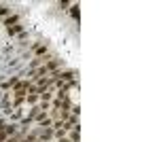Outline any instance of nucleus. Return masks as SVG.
Instances as JSON below:
<instances>
[{
  "label": "nucleus",
  "mask_w": 159,
  "mask_h": 142,
  "mask_svg": "<svg viewBox=\"0 0 159 142\" xmlns=\"http://www.w3.org/2000/svg\"><path fill=\"white\" fill-rule=\"evenodd\" d=\"M19 23V15H9L7 19H4V26L7 28H11V26H17Z\"/></svg>",
  "instance_id": "obj_1"
},
{
  "label": "nucleus",
  "mask_w": 159,
  "mask_h": 142,
  "mask_svg": "<svg viewBox=\"0 0 159 142\" xmlns=\"http://www.w3.org/2000/svg\"><path fill=\"white\" fill-rule=\"evenodd\" d=\"M21 30H24V26H19V23H17V26H11V28H7V32L13 36V34H17V32H21Z\"/></svg>",
  "instance_id": "obj_2"
},
{
  "label": "nucleus",
  "mask_w": 159,
  "mask_h": 142,
  "mask_svg": "<svg viewBox=\"0 0 159 142\" xmlns=\"http://www.w3.org/2000/svg\"><path fill=\"white\" fill-rule=\"evenodd\" d=\"M34 51H36L38 55H45V53H47V47H42V45H34Z\"/></svg>",
  "instance_id": "obj_3"
},
{
  "label": "nucleus",
  "mask_w": 159,
  "mask_h": 142,
  "mask_svg": "<svg viewBox=\"0 0 159 142\" xmlns=\"http://www.w3.org/2000/svg\"><path fill=\"white\" fill-rule=\"evenodd\" d=\"M70 140H72V142H79V127H72V132H70Z\"/></svg>",
  "instance_id": "obj_4"
},
{
  "label": "nucleus",
  "mask_w": 159,
  "mask_h": 142,
  "mask_svg": "<svg viewBox=\"0 0 159 142\" xmlns=\"http://www.w3.org/2000/svg\"><path fill=\"white\" fill-rule=\"evenodd\" d=\"M70 15H72L74 19H79V15H81V13H79V7H77V4H72V7H70Z\"/></svg>",
  "instance_id": "obj_5"
},
{
  "label": "nucleus",
  "mask_w": 159,
  "mask_h": 142,
  "mask_svg": "<svg viewBox=\"0 0 159 142\" xmlns=\"http://www.w3.org/2000/svg\"><path fill=\"white\" fill-rule=\"evenodd\" d=\"M53 136V129H42V140H49Z\"/></svg>",
  "instance_id": "obj_6"
},
{
  "label": "nucleus",
  "mask_w": 159,
  "mask_h": 142,
  "mask_svg": "<svg viewBox=\"0 0 159 142\" xmlns=\"http://www.w3.org/2000/svg\"><path fill=\"white\" fill-rule=\"evenodd\" d=\"M9 11H11V9H9L7 4H0V15H7V17H9Z\"/></svg>",
  "instance_id": "obj_7"
},
{
  "label": "nucleus",
  "mask_w": 159,
  "mask_h": 142,
  "mask_svg": "<svg viewBox=\"0 0 159 142\" xmlns=\"http://www.w3.org/2000/svg\"><path fill=\"white\" fill-rule=\"evenodd\" d=\"M26 100H28L30 104H34V102L38 100V96H36V93H30V96H26Z\"/></svg>",
  "instance_id": "obj_8"
},
{
  "label": "nucleus",
  "mask_w": 159,
  "mask_h": 142,
  "mask_svg": "<svg viewBox=\"0 0 159 142\" xmlns=\"http://www.w3.org/2000/svg\"><path fill=\"white\" fill-rule=\"evenodd\" d=\"M24 142H26V140H24Z\"/></svg>",
  "instance_id": "obj_9"
}]
</instances>
